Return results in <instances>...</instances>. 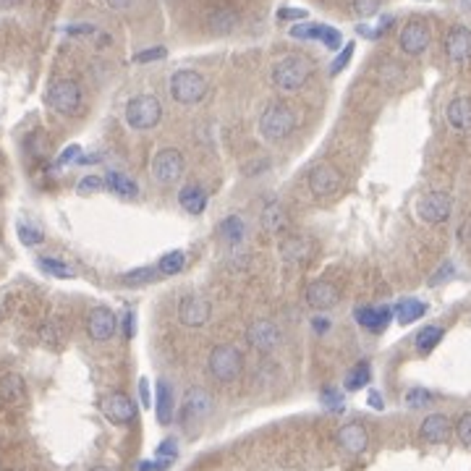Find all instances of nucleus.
<instances>
[{
  "label": "nucleus",
  "mask_w": 471,
  "mask_h": 471,
  "mask_svg": "<svg viewBox=\"0 0 471 471\" xmlns=\"http://www.w3.org/2000/svg\"><path fill=\"white\" fill-rule=\"evenodd\" d=\"M369 406L377 408V411H382V408H385V401H382V396L377 393V390H372V393H369Z\"/></svg>",
  "instance_id": "52"
},
{
  "label": "nucleus",
  "mask_w": 471,
  "mask_h": 471,
  "mask_svg": "<svg viewBox=\"0 0 471 471\" xmlns=\"http://www.w3.org/2000/svg\"><path fill=\"white\" fill-rule=\"evenodd\" d=\"M307 186L314 196H333L335 191L341 189V173H338V168H333V165L322 163L309 171Z\"/></svg>",
  "instance_id": "11"
},
{
  "label": "nucleus",
  "mask_w": 471,
  "mask_h": 471,
  "mask_svg": "<svg viewBox=\"0 0 471 471\" xmlns=\"http://www.w3.org/2000/svg\"><path fill=\"white\" fill-rule=\"evenodd\" d=\"M173 388L168 385V380H157V401H154V414L160 424L173 422Z\"/></svg>",
  "instance_id": "22"
},
{
  "label": "nucleus",
  "mask_w": 471,
  "mask_h": 471,
  "mask_svg": "<svg viewBox=\"0 0 471 471\" xmlns=\"http://www.w3.org/2000/svg\"><path fill=\"white\" fill-rule=\"evenodd\" d=\"M351 55H354V42H349V45H346V48H343V53L338 58H335L333 60V65H330V73H338V71H343V68H346V65H349V60H351Z\"/></svg>",
  "instance_id": "43"
},
{
  "label": "nucleus",
  "mask_w": 471,
  "mask_h": 471,
  "mask_svg": "<svg viewBox=\"0 0 471 471\" xmlns=\"http://www.w3.org/2000/svg\"><path fill=\"white\" fill-rule=\"evenodd\" d=\"M18 238H21V244H26V246H37V244H42V231L40 228H34V226H29V223H18Z\"/></svg>",
  "instance_id": "38"
},
{
  "label": "nucleus",
  "mask_w": 471,
  "mask_h": 471,
  "mask_svg": "<svg viewBox=\"0 0 471 471\" xmlns=\"http://www.w3.org/2000/svg\"><path fill=\"white\" fill-rule=\"evenodd\" d=\"M322 29H325V24H296L291 29V37H296V40H319Z\"/></svg>",
  "instance_id": "37"
},
{
  "label": "nucleus",
  "mask_w": 471,
  "mask_h": 471,
  "mask_svg": "<svg viewBox=\"0 0 471 471\" xmlns=\"http://www.w3.org/2000/svg\"><path fill=\"white\" fill-rule=\"evenodd\" d=\"M0 398L6 403H14V406H21L26 401V385L18 374H6L0 380Z\"/></svg>",
  "instance_id": "23"
},
{
  "label": "nucleus",
  "mask_w": 471,
  "mask_h": 471,
  "mask_svg": "<svg viewBox=\"0 0 471 471\" xmlns=\"http://www.w3.org/2000/svg\"><path fill=\"white\" fill-rule=\"evenodd\" d=\"M207 372L215 377L218 382L228 385V382H236L244 372V354L236 349V346H228V343H220L210 351L207 356Z\"/></svg>",
  "instance_id": "2"
},
{
  "label": "nucleus",
  "mask_w": 471,
  "mask_h": 471,
  "mask_svg": "<svg viewBox=\"0 0 471 471\" xmlns=\"http://www.w3.org/2000/svg\"><path fill=\"white\" fill-rule=\"evenodd\" d=\"M419 438L430 445H440L450 438V419L445 414H430L419 427Z\"/></svg>",
  "instance_id": "20"
},
{
  "label": "nucleus",
  "mask_w": 471,
  "mask_h": 471,
  "mask_svg": "<svg viewBox=\"0 0 471 471\" xmlns=\"http://www.w3.org/2000/svg\"><path fill=\"white\" fill-rule=\"evenodd\" d=\"M262 228L268 233H280L285 228V210L280 202H270L265 210H262Z\"/></svg>",
  "instance_id": "27"
},
{
  "label": "nucleus",
  "mask_w": 471,
  "mask_h": 471,
  "mask_svg": "<svg viewBox=\"0 0 471 471\" xmlns=\"http://www.w3.org/2000/svg\"><path fill=\"white\" fill-rule=\"evenodd\" d=\"M160 58H165V48H152V50H144V53H139L134 60L137 63H147V60H160Z\"/></svg>",
  "instance_id": "46"
},
{
  "label": "nucleus",
  "mask_w": 471,
  "mask_h": 471,
  "mask_svg": "<svg viewBox=\"0 0 471 471\" xmlns=\"http://www.w3.org/2000/svg\"><path fill=\"white\" fill-rule=\"evenodd\" d=\"M369 380H372V366H369V361H359V364L346 374V390L364 388Z\"/></svg>",
  "instance_id": "31"
},
{
  "label": "nucleus",
  "mask_w": 471,
  "mask_h": 471,
  "mask_svg": "<svg viewBox=\"0 0 471 471\" xmlns=\"http://www.w3.org/2000/svg\"><path fill=\"white\" fill-rule=\"evenodd\" d=\"M424 312H427V304H422L419 299H403L396 304V319H398L401 325L416 322L419 317H424Z\"/></svg>",
  "instance_id": "26"
},
{
  "label": "nucleus",
  "mask_w": 471,
  "mask_h": 471,
  "mask_svg": "<svg viewBox=\"0 0 471 471\" xmlns=\"http://www.w3.org/2000/svg\"><path fill=\"white\" fill-rule=\"evenodd\" d=\"M443 335L445 333H443V327H438V325L422 327V330L416 333V351H419V354H430V351L443 341Z\"/></svg>",
  "instance_id": "29"
},
{
  "label": "nucleus",
  "mask_w": 471,
  "mask_h": 471,
  "mask_svg": "<svg viewBox=\"0 0 471 471\" xmlns=\"http://www.w3.org/2000/svg\"><path fill=\"white\" fill-rule=\"evenodd\" d=\"M351 9L359 18H369L380 11V0H351Z\"/></svg>",
  "instance_id": "39"
},
{
  "label": "nucleus",
  "mask_w": 471,
  "mask_h": 471,
  "mask_svg": "<svg viewBox=\"0 0 471 471\" xmlns=\"http://www.w3.org/2000/svg\"><path fill=\"white\" fill-rule=\"evenodd\" d=\"M184 176V154L179 149H160V152L154 154L152 160V179L160 184V186H171L176 181Z\"/></svg>",
  "instance_id": "8"
},
{
  "label": "nucleus",
  "mask_w": 471,
  "mask_h": 471,
  "mask_svg": "<svg viewBox=\"0 0 471 471\" xmlns=\"http://www.w3.org/2000/svg\"><path fill=\"white\" fill-rule=\"evenodd\" d=\"M338 443H341L346 453L361 455L366 450V445H369V435H366V430L359 422H349L338 430Z\"/></svg>",
  "instance_id": "18"
},
{
  "label": "nucleus",
  "mask_w": 471,
  "mask_h": 471,
  "mask_svg": "<svg viewBox=\"0 0 471 471\" xmlns=\"http://www.w3.org/2000/svg\"><path fill=\"white\" fill-rule=\"evenodd\" d=\"M123 325H126V335H134V314H126V319H123Z\"/></svg>",
  "instance_id": "54"
},
{
  "label": "nucleus",
  "mask_w": 471,
  "mask_h": 471,
  "mask_svg": "<svg viewBox=\"0 0 471 471\" xmlns=\"http://www.w3.org/2000/svg\"><path fill=\"white\" fill-rule=\"evenodd\" d=\"M280 252L288 262H296V260H304L309 254V241L304 236H291V238H285L283 244H280Z\"/></svg>",
  "instance_id": "30"
},
{
  "label": "nucleus",
  "mask_w": 471,
  "mask_h": 471,
  "mask_svg": "<svg viewBox=\"0 0 471 471\" xmlns=\"http://www.w3.org/2000/svg\"><path fill=\"white\" fill-rule=\"evenodd\" d=\"M154 277H157V268H139V270H131L123 275V283L126 285H147L152 283Z\"/></svg>",
  "instance_id": "35"
},
{
  "label": "nucleus",
  "mask_w": 471,
  "mask_h": 471,
  "mask_svg": "<svg viewBox=\"0 0 471 471\" xmlns=\"http://www.w3.org/2000/svg\"><path fill=\"white\" fill-rule=\"evenodd\" d=\"M296 129V113L285 102H270L260 115V134L265 142H283Z\"/></svg>",
  "instance_id": "1"
},
{
  "label": "nucleus",
  "mask_w": 471,
  "mask_h": 471,
  "mask_svg": "<svg viewBox=\"0 0 471 471\" xmlns=\"http://www.w3.org/2000/svg\"><path fill=\"white\" fill-rule=\"evenodd\" d=\"M312 76V63L304 55H285L272 68V84L283 92H299Z\"/></svg>",
  "instance_id": "3"
},
{
  "label": "nucleus",
  "mask_w": 471,
  "mask_h": 471,
  "mask_svg": "<svg viewBox=\"0 0 471 471\" xmlns=\"http://www.w3.org/2000/svg\"><path fill=\"white\" fill-rule=\"evenodd\" d=\"M102 414H105L107 422L126 427V424H131L137 419V403L126 393H110L102 401Z\"/></svg>",
  "instance_id": "12"
},
{
  "label": "nucleus",
  "mask_w": 471,
  "mask_h": 471,
  "mask_svg": "<svg viewBox=\"0 0 471 471\" xmlns=\"http://www.w3.org/2000/svg\"><path fill=\"white\" fill-rule=\"evenodd\" d=\"M40 270H45L48 275H53V277H73V270L65 265V262H60V260H53V257H40Z\"/></svg>",
  "instance_id": "34"
},
{
  "label": "nucleus",
  "mask_w": 471,
  "mask_h": 471,
  "mask_svg": "<svg viewBox=\"0 0 471 471\" xmlns=\"http://www.w3.org/2000/svg\"><path fill=\"white\" fill-rule=\"evenodd\" d=\"M322 403H325L330 411H341L343 408V396L338 393V390H333V388H327V390H322Z\"/></svg>",
  "instance_id": "41"
},
{
  "label": "nucleus",
  "mask_w": 471,
  "mask_h": 471,
  "mask_svg": "<svg viewBox=\"0 0 471 471\" xmlns=\"http://www.w3.org/2000/svg\"><path fill=\"white\" fill-rule=\"evenodd\" d=\"M131 3H134V0H107V6H110V9H115V11L131 9Z\"/></svg>",
  "instance_id": "53"
},
{
  "label": "nucleus",
  "mask_w": 471,
  "mask_h": 471,
  "mask_svg": "<svg viewBox=\"0 0 471 471\" xmlns=\"http://www.w3.org/2000/svg\"><path fill=\"white\" fill-rule=\"evenodd\" d=\"M246 341L249 346L262 354H270V351H275L283 341V333H280V327L275 322H270V319H254L252 325L246 327Z\"/></svg>",
  "instance_id": "10"
},
{
  "label": "nucleus",
  "mask_w": 471,
  "mask_h": 471,
  "mask_svg": "<svg viewBox=\"0 0 471 471\" xmlns=\"http://www.w3.org/2000/svg\"><path fill=\"white\" fill-rule=\"evenodd\" d=\"M139 396H142V406H152V401H149V385H147V380H139Z\"/></svg>",
  "instance_id": "51"
},
{
  "label": "nucleus",
  "mask_w": 471,
  "mask_h": 471,
  "mask_svg": "<svg viewBox=\"0 0 471 471\" xmlns=\"http://www.w3.org/2000/svg\"><path fill=\"white\" fill-rule=\"evenodd\" d=\"M453 212V199L445 191H430V194L419 196L416 202V218L427 223V226H440L445 223Z\"/></svg>",
  "instance_id": "7"
},
{
  "label": "nucleus",
  "mask_w": 471,
  "mask_h": 471,
  "mask_svg": "<svg viewBox=\"0 0 471 471\" xmlns=\"http://www.w3.org/2000/svg\"><path fill=\"white\" fill-rule=\"evenodd\" d=\"M186 265V254L184 252H168L163 260L157 262V272L160 275H179Z\"/></svg>",
  "instance_id": "32"
},
{
  "label": "nucleus",
  "mask_w": 471,
  "mask_h": 471,
  "mask_svg": "<svg viewBox=\"0 0 471 471\" xmlns=\"http://www.w3.org/2000/svg\"><path fill=\"white\" fill-rule=\"evenodd\" d=\"M277 18H307V11L304 9H283L277 14Z\"/></svg>",
  "instance_id": "49"
},
{
  "label": "nucleus",
  "mask_w": 471,
  "mask_h": 471,
  "mask_svg": "<svg viewBox=\"0 0 471 471\" xmlns=\"http://www.w3.org/2000/svg\"><path fill=\"white\" fill-rule=\"evenodd\" d=\"M445 53L453 63H466L471 58V29L469 26H453L445 37Z\"/></svg>",
  "instance_id": "16"
},
{
  "label": "nucleus",
  "mask_w": 471,
  "mask_h": 471,
  "mask_svg": "<svg viewBox=\"0 0 471 471\" xmlns=\"http://www.w3.org/2000/svg\"><path fill=\"white\" fill-rule=\"evenodd\" d=\"M455 435H458V440H461L463 445H471V411L458 419V424H455Z\"/></svg>",
  "instance_id": "40"
},
{
  "label": "nucleus",
  "mask_w": 471,
  "mask_h": 471,
  "mask_svg": "<svg viewBox=\"0 0 471 471\" xmlns=\"http://www.w3.org/2000/svg\"><path fill=\"white\" fill-rule=\"evenodd\" d=\"M312 327H314V333H327V330H330V319L327 317H314L312 319Z\"/></svg>",
  "instance_id": "50"
},
{
  "label": "nucleus",
  "mask_w": 471,
  "mask_h": 471,
  "mask_svg": "<svg viewBox=\"0 0 471 471\" xmlns=\"http://www.w3.org/2000/svg\"><path fill=\"white\" fill-rule=\"evenodd\" d=\"M160 118H163V105L154 95H137L126 105V123L134 131L154 129L160 123Z\"/></svg>",
  "instance_id": "5"
},
{
  "label": "nucleus",
  "mask_w": 471,
  "mask_h": 471,
  "mask_svg": "<svg viewBox=\"0 0 471 471\" xmlns=\"http://www.w3.org/2000/svg\"><path fill=\"white\" fill-rule=\"evenodd\" d=\"M304 299H307V304L312 309H330L338 304V299H341V293H338V288H335L330 280H314V283L309 285L307 293H304Z\"/></svg>",
  "instance_id": "17"
},
{
  "label": "nucleus",
  "mask_w": 471,
  "mask_h": 471,
  "mask_svg": "<svg viewBox=\"0 0 471 471\" xmlns=\"http://www.w3.org/2000/svg\"><path fill=\"white\" fill-rule=\"evenodd\" d=\"M236 14L233 11H228V9H223V11H215L210 16V26H212V32H218V34H228L231 29L236 26Z\"/></svg>",
  "instance_id": "33"
},
{
  "label": "nucleus",
  "mask_w": 471,
  "mask_h": 471,
  "mask_svg": "<svg viewBox=\"0 0 471 471\" xmlns=\"http://www.w3.org/2000/svg\"><path fill=\"white\" fill-rule=\"evenodd\" d=\"M105 186L110 189L113 194H121V196H137L139 194L137 181H131L129 176H123V173H115V171L107 173Z\"/></svg>",
  "instance_id": "28"
},
{
  "label": "nucleus",
  "mask_w": 471,
  "mask_h": 471,
  "mask_svg": "<svg viewBox=\"0 0 471 471\" xmlns=\"http://www.w3.org/2000/svg\"><path fill=\"white\" fill-rule=\"evenodd\" d=\"M430 26L424 24V21H408L403 26V32H401V50L406 53V55H422L424 50L430 48Z\"/></svg>",
  "instance_id": "15"
},
{
  "label": "nucleus",
  "mask_w": 471,
  "mask_h": 471,
  "mask_svg": "<svg viewBox=\"0 0 471 471\" xmlns=\"http://www.w3.org/2000/svg\"><path fill=\"white\" fill-rule=\"evenodd\" d=\"M445 118L450 123V129L469 134L471 131V97H455L448 102Z\"/></svg>",
  "instance_id": "21"
},
{
  "label": "nucleus",
  "mask_w": 471,
  "mask_h": 471,
  "mask_svg": "<svg viewBox=\"0 0 471 471\" xmlns=\"http://www.w3.org/2000/svg\"><path fill=\"white\" fill-rule=\"evenodd\" d=\"M432 401H435V396H432L430 390H424V388H411L406 393V406H411V408L430 406Z\"/></svg>",
  "instance_id": "36"
},
{
  "label": "nucleus",
  "mask_w": 471,
  "mask_h": 471,
  "mask_svg": "<svg viewBox=\"0 0 471 471\" xmlns=\"http://www.w3.org/2000/svg\"><path fill=\"white\" fill-rule=\"evenodd\" d=\"M356 322L369 333H382L388 327L390 317H393V309L390 307H359L354 312Z\"/></svg>",
  "instance_id": "19"
},
{
  "label": "nucleus",
  "mask_w": 471,
  "mask_h": 471,
  "mask_svg": "<svg viewBox=\"0 0 471 471\" xmlns=\"http://www.w3.org/2000/svg\"><path fill=\"white\" fill-rule=\"evenodd\" d=\"M466 236H469V241H471V223L466 226Z\"/></svg>",
  "instance_id": "56"
},
{
  "label": "nucleus",
  "mask_w": 471,
  "mask_h": 471,
  "mask_svg": "<svg viewBox=\"0 0 471 471\" xmlns=\"http://www.w3.org/2000/svg\"><path fill=\"white\" fill-rule=\"evenodd\" d=\"M448 275H453V265L448 262V265H443V270L440 272H435V277H432V285L443 283V280H448Z\"/></svg>",
  "instance_id": "48"
},
{
  "label": "nucleus",
  "mask_w": 471,
  "mask_h": 471,
  "mask_svg": "<svg viewBox=\"0 0 471 471\" xmlns=\"http://www.w3.org/2000/svg\"><path fill=\"white\" fill-rule=\"evenodd\" d=\"M179 455V445L173 443V440H163L160 448H157V458H163V461H173Z\"/></svg>",
  "instance_id": "45"
},
{
  "label": "nucleus",
  "mask_w": 471,
  "mask_h": 471,
  "mask_svg": "<svg viewBox=\"0 0 471 471\" xmlns=\"http://www.w3.org/2000/svg\"><path fill=\"white\" fill-rule=\"evenodd\" d=\"M115 327H118V317H115L113 309L107 307H95L87 317V333H90L92 341L105 343L115 335Z\"/></svg>",
  "instance_id": "13"
},
{
  "label": "nucleus",
  "mask_w": 471,
  "mask_h": 471,
  "mask_svg": "<svg viewBox=\"0 0 471 471\" xmlns=\"http://www.w3.org/2000/svg\"><path fill=\"white\" fill-rule=\"evenodd\" d=\"M92 471H113V469H107V466H95Z\"/></svg>",
  "instance_id": "55"
},
{
  "label": "nucleus",
  "mask_w": 471,
  "mask_h": 471,
  "mask_svg": "<svg viewBox=\"0 0 471 471\" xmlns=\"http://www.w3.org/2000/svg\"><path fill=\"white\" fill-rule=\"evenodd\" d=\"M79 152H82V149H79L76 144H71L68 149H63V154H60V157H58V165H65V163H73V160H79Z\"/></svg>",
  "instance_id": "47"
},
{
  "label": "nucleus",
  "mask_w": 471,
  "mask_h": 471,
  "mask_svg": "<svg viewBox=\"0 0 471 471\" xmlns=\"http://www.w3.org/2000/svg\"><path fill=\"white\" fill-rule=\"evenodd\" d=\"M168 90H171V97L176 100L179 105H196V102H202L204 95H207V79H204L199 71L181 68V71H176L171 76Z\"/></svg>",
  "instance_id": "4"
},
{
  "label": "nucleus",
  "mask_w": 471,
  "mask_h": 471,
  "mask_svg": "<svg viewBox=\"0 0 471 471\" xmlns=\"http://www.w3.org/2000/svg\"><path fill=\"white\" fill-rule=\"evenodd\" d=\"M212 406H215V401H212V396L207 393L204 388H191L186 393V398H184V403H181V424L184 427H191V424L202 422V419H207L212 411Z\"/></svg>",
  "instance_id": "9"
},
{
  "label": "nucleus",
  "mask_w": 471,
  "mask_h": 471,
  "mask_svg": "<svg viewBox=\"0 0 471 471\" xmlns=\"http://www.w3.org/2000/svg\"><path fill=\"white\" fill-rule=\"evenodd\" d=\"M210 314H212L210 301L202 299V296H194V293H189V296H184V299H181V304H179V319L186 327H202V325H207Z\"/></svg>",
  "instance_id": "14"
},
{
  "label": "nucleus",
  "mask_w": 471,
  "mask_h": 471,
  "mask_svg": "<svg viewBox=\"0 0 471 471\" xmlns=\"http://www.w3.org/2000/svg\"><path fill=\"white\" fill-rule=\"evenodd\" d=\"M48 105L60 115H76L82 107V87L73 79H58L48 90Z\"/></svg>",
  "instance_id": "6"
},
{
  "label": "nucleus",
  "mask_w": 471,
  "mask_h": 471,
  "mask_svg": "<svg viewBox=\"0 0 471 471\" xmlns=\"http://www.w3.org/2000/svg\"><path fill=\"white\" fill-rule=\"evenodd\" d=\"M102 186H105V181L100 179V176H87V179L79 181L76 191H79V194H90V191H100Z\"/></svg>",
  "instance_id": "42"
},
{
  "label": "nucleus",
  "mask_w": 471,
  "mask_h": 471,
  "mask_svg": "<svg viewBox=\"0 0 471 471\" xmlns=\"http://www.w3.org/2000/svg\"><path fill=\"white\" fill-rule=\"evenodd\" d=\"M319 40L325 42V48H330V50L341 48V32L333 29V26H327V24H325V29H322V37H319Z\"/></svg>",
  "instance_id": "44"
},
{
  "label": "nucleus",
  "mask_w": 471,
  "mask_h": 471,
  "mask_svg": "<svg viewBox=\"0 0 471 471\" xmlns=\"http://www.w3.org/2000/svg\"><path fill=\"white\" fill-rule=\"evenodd\" d=\"M179 204L189 212V215H202L204 207H207V194H204L202 186H196V184H189V186L181 189Z\"/></svg>",
  "instance_id": "24"
},
{
  "label": "nucleus",
  "mask_w": 471,
  "mask_h": 471,
  "mask_svg": "<svg viewBox=\"0 0 471 471\" xmlns=\"http://www.w3.org/2000/svg\"><path fill=\"white\" fill-rule=\"evenodd\" d=\"M218 233L226 244H241V241H244V236H246L244 218H241V215H228V218L220 223Z\"/></svg>",
  "instance_id": "25"
}]
</instances>
